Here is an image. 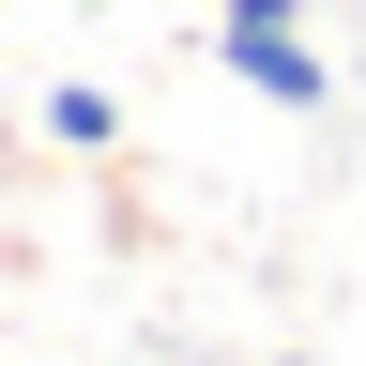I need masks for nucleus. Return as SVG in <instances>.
<instances>
[{
    "mask_svg": "<svg viewBox=\"0 0 366 366\" xmlns=\"http://www.w3.org/2000/svg\"><path fill=\"white\" fill-rule=\"evenodd\" d=\"M214 61H229V92H259V107H290V122L336 107V61H320L305 0H229V16H214Z\"/></svg>",
    "mask_w": 366,
    "mask_h": 366,
    "instance_id": "obj_1",
    "label": "nucleus"
},
{
    "mask_svg": "<svg viewBox=\"0 0 366 366\" xmlns=\"http://www.w3.org/2000/svg\"><path fill=\"white\" fill-rule=\"evenodd\" d=\"M46 137H61V153H107V137H122V107H107L92 76H61V92H46Z\"/></svg>",
    "mask_w": 366,
    "mask_h": 366,
    "instance_id": "obj_2",
    "label": "nucleus"
},
{
    "mask_svg": "<svg viewBox=\"0 0 366 366\" xmlns=\"http://www.w3.org/2000/svg\"><path fill=\"white\" fill-rule=\"evenodd\" d=\"M274 366H320V351H274Z\"/></svg>",
    "mask_w": 366,
    "mask_h": 366,
    "instance_id": "obj_3",
    "label": "nucleus"
}]
</instances>
